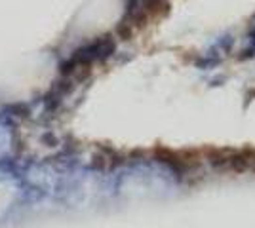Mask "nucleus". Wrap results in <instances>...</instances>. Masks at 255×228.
Instances as JSON below:
<instances>
[]
</instances>
